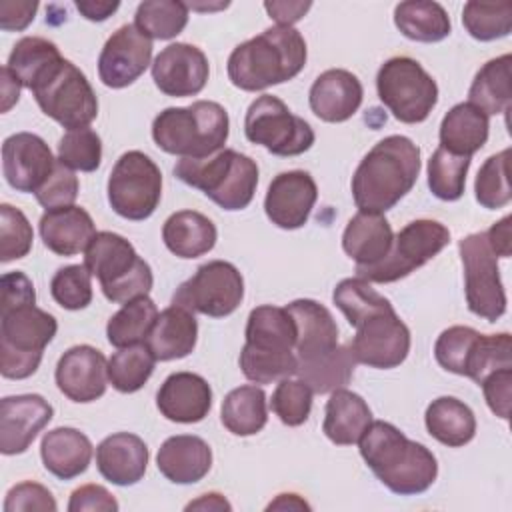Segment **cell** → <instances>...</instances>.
<instances>
[{
    "mask_svg": "<svg viewBox=\"0 0 512 512\" xmlns=\"http://www.w3.org/2000/svg\"><path fill=\"white\" fill-rule=\"evenodd\" d=\"M358 444L368 468L394 494H422L438 476L436 456L390 422H370Z\"/></svg>",
    "mask_w": 512,
    "mask_h": 512,
    "instance_id": "obj_1",
    "label": "cell"
},
{
    "mask_svg": "<svg viewBox=\"0 0 512 512\" xmlns=\"http://www.w3.org/2000/svg\"><path fill=\"white\" fill-rule=\"evenodd\" d=\"M420 148L406 136L392 134L374 144L352 176V198L360 212L384 214L416 184Z\"/></svg>",
    "mask_w": 512,
    "mask_h": 512,
    "instance_id": "obj_2",
    "label": "cell"
},
{
    "mask_svg": "<svg viewBox=\"0 0 512 512\" xmlns=\"http://www.w3.org/2000/svg\"><path fill=\"white\" fill-rule=\"evenodd\" d=\"M306 56V40L296 28L272 26L230 52L228 78L246 92L266 90L298 76Z\"/></svg>",
    "mask_w": 512,
    "mask_h": 512,
    "instance_id": "obj_3",
    "label": "cell"
},
{
    "mask_svg": "<svg viewBox=\"0 0 512 512\" xmlns=\"http://www.w3.org/2000/svg\"><path fill=\"white\" fill-rule=\"evenodd\" d=\"M240 370L254 384H272L296 374V324L286 306H256L248 314Z\"/></svg>",
    "mask_w": 512,
    "mask_h": 512,
    "instance_id": "obj_4",
    "label": "cell"
},
{
    "mask_svg": "<svg viewBox=\"0 0 512 512\" xmlns=\"http://www.w3.org/2000/svg\"><path fill=\"white\" fill-rule=\"evenodd\" d=\"M228 130V112L212 100L166 108L152 122V138L160 150L194 160L220 152L228 140Z\"/></svg>",
    "mask_w": 512,
    "mask_h": 512,
    "instance_id": "obj_5",
    "label": "cell"
},
{
    "mask_svg": "<svg viewBox=\"0 0 512 512\" xmlns=\"http://www.w3.org/2000/svg\"><path fill=\"white\" fill-rule=\"evenodd\" d=\"M174 176L232 212L252 202L258 186V164L246 154L224 148L208 158H180Z\"/></svg>",
    "mask_w": 512,
    "mask_h": 512,
    "instance_id": "obj_6",
    "label": "cell"
},
{
    "mask_svg": "<svg viewBox=\"0 0 512 512\" xmlns=\"http://www.w3.org/2000/svg\"><path fill=\"white\" fill-rule=\"evenodd\" d=\"M84 266L98 278L104 296L116 304L148 296L154 284L150 264L116 232L104 230L94 234L84 250Z\"/></svg>",
    "mask_w": 512,
    "mask_h": 512,
    "instance_id": "obj_7",
    "label": "cell"
},
{
    "mask_svg": "<svg viewBox=\"0 0 512 512\" xmlns=\"http://www.w3.org/2000/svg\"><path fill=\"white\" fill-rule=\"evenodd\" d=\"M58 322L34 304L0 308V372L10 380L32 376L44 348L56 336Z\"/></svg>",
    "mask_w": 512,
    "mask_h": 512,
    "instance_id": "obj_8",
    "label": "cell"
},
{
    "mask_svg": "<svg viewBox=\"0 0 512 512\" xmlns=\"http://www.w3.org/2000/svg\"><path fill=\"white\" fill-rule=\"evenodd\" d=\"M434 356L444 370L480 384L490 372L512 368V338L508 332L480 334L470 326H450L438 336Z\"/></svg>",
    "mask_w": 512,
    "mask_h": 512,
    "instance_id": "obj_9",
    "label": "cell"
},
{
    "mask_svg": "<svg viewBox=\"0 0 512 512\" xmlns=\"http://www.w3.org/2000/svg\"><path fill=\"white\" fill-rule=\"evenodd\" d=\"M32 96L40 110L62 128H88L98 116L96 94L84 72L66 58H60L32 86Z\"/></svg>",
    "mask_w": 512,
    "mask_h": 512,
    "instance_id": "obj_10",
    "label": "cell"
},
{
    "mask_svg": "<svg viewBox=\"0 0 512 512\" xmlns=\"http://www.w3.org/2000/svg\"><path fill=\"white\" fill-rule=\"evenodd\" d=\"M380 102L404 124L424 122L438 102L436 80L408 56L386 60L376 74Z\"/></svg>",
    "mask_w": 512,
    "mask_h": 512,
    "instance_id": "obj_11",
    "label": "cell"
},
{
    "mask_svg": "<svg viewBox=\"0 0 512 512\" xmlns=\"http://www.w3.org/2000/svg\"><path fill=\"white\" fill-rule=\"evenodd\" d=\"M450 242V230L438 220L420 218L408 222L392 240L390 252L372 266H356L358 278L376 284L406 278L440 254Z\"/></svg>",
    "mask_w": 512,
    "mask_h": 512,
    "instance_id": "obj_12",
    "label": "cell"
},
{
    "mask_svg": "<svg viewBox=\"0 0 512 512\" xmlns=\"http://www.w3.org/2000/svg\"><path fill=\"white\" fill-rule=\"evenodd\" d=\"M162 198V174L156 162L140 150L124 152L108 176V202L126 220H146Z\"/></svg>",
    "mask_w": 512,
    "mask_h": 512,
    "instance_id": "obj_13",
    "label": "cell"
},
{
    "mask_svg": "<svg viewBox=\"0 0 512 512\" xmlns=\"http://www.w3.org/2000/svg\"><path fill=\"white\" fill-rule=\"evenodd\" d=\"M244 134L274 156H298L312 148V126L272 94L258 96L246 110Z\"/></svg>",
    "mask_w": 512,
    "mask_h": 512,
    "instance_id": "obj_14",
    "label": "cell"
},
{
    "mask_svg": "<svg viewBox=\"0 0 512 512\" xmlns=\"http://www.w3.org/2000/svg\"><path fill=\"white\" fill-rule=\"evenodd\" d=\"M464 266V290L468 310L488 322L506 312V292L500 280L498 256L488 244L486 232L468 234L458 242Z\"/></svg>",
    "mask_w": 512,
    "mask_h": 512,
    "instance_id": "obj_15",
    "label": "cell"
},
{
    "mask_svg": "<svg viewBox=\"0 0 512 512\" xmlns=\"http://www.w3.org/2000/svg\"><path fill=\"white\" fill-rule=\"evenodd\" d=\"M242 298L244 280L238 268L226 260H210L176 288L172 304L210 318H224L240 306Z\"/></svg>",
    "mask_w": 512,
    "mask_h": 512,
    "instance_id": "obj_16",
    "label": "cell"
},
{
    "mask_svg": "<svg viewBox=\"0 0 512 512\" xmlns=\"http://www.w3.org/2000/svg\"><path fill=\"white\" fill-rule=\"evenodd\" d=\"M350 352L356 364L390 370L400 366L410 352V330L396 314L394 306L376 312L356 326Z\"/></svg>",
    "mask_w": 512,
    "mask_h": 512,
    "instance_id": "obj_17",
    "label": "cell"
},
{
    "mask_svg": "<svg viewBox=\"0 0 512 512\" xmlns=\"http://www.w3.org/2000/svg\"><path fill=\"white\" fill-rule=\"evenodd\" d=\"M152 58V40L134 24H124L106 40L98 56V76L108 88H126L136 82Z\"/></svg>",
    "mask_w": 512,
    "mask_h": 512,
    "instance_id": "obj_18",
    "label": "cell"
},
{
    "mask_svg": "<svg viewBox=\"0 0 512 512\" xmlns=\"http://www.w3.org/2000/svg\"><path fill=\"white\" fill-rule=\"evenodd\" d=\"M210 66L206 54L186 42L168 44L152 62V80L156 88L174 98L196 96L208 82Z\"/></svg>",
    "mask_w": 512,
    "mask_h": 512,
    "instance_id": "obj_19",
    "label": "cell"
},
{
    "mask_svg": "<svg viewBox=\"0 0 512 512\" xmlns=\"http://www.w3.org/2000/svg\"><path fill=\"white\" fill-rule=\"evenodd\" d=\"M56 160L48 144L32 132H16L2 144V172L18 192H36L52 174Z\"/></svg>",
    "mask_w": 512,
    "mask_h": 512,
    "instance_id": "obj_20",
    "label": "cell"
},
{
    "mask_svg": "<svg viewBox=\"0 0 512 512\" xmlns=\"http://www.w3.org/2000/svg\"><path fill=\"white\" fill-rule=\"evenodd\" d=\"M54 416V408L40 394H16L0 400V452L22 454L30 448Z\"/></svg>",
    "mask_w": 512,
    "mask_h": 512,
    "instance_id": "obj_21",
    "label": "cell"
},
{
    "mask_svg": "<svg viewBox=\"0 0 512 512\" xmlns=\"http://www.w3.org/2000/svg\"><path fill=\"white\" fill-rule=\"evenodd\" d=\"M318 188L314 178L304 170L280 172L272 178L266 198L264 212L272 224L284 230L302 228L316 204Z\"/></svg>",
    "mask_w": 512,
    "mask_h": 512,
    "instance_id": "obj_22",
    "label": "cell"
},
{
    "mask_svg": "<svg viewBox=\"0 0 512 512\" xmlns=\"http://www.w3.org/2000/svg\"><path fill=\"white\" fill-rule=\"evenodd\" d=\"M56 386L72 402H94L108 386V362L88 344L68 348L56 364Z\"/></svg>",
    "mask_w": 512,
    "mask_h": 512,
    "instance_id": "obj_23",
    "label": "cell"
},
{
    "mask_svg": "<svg viewBox=\"0 0 512 512\" xmlns=\"http://www.w3.org/2000/svg\"><path fill=\"white\" fill-rule=\"evenodd\" d=\"M160 414L172 422L194 424L208 416L212 408L210 384L194 372L170 374L156 394Z\"/></svg>",
    "mask_w": 512,
    "mask_h": 512,
    "instance_id": "obj_24",
    "label": "cell"
},
{
    "mask_svg": "<svg viewBox=\"0 0 512 512\" xmlns=\"http://www.w3.org/2000/svg\"><path fill=\"white\" fill-rule=\"evenodd\" d=\"M364 88L360 80L344 70L330 68L322 72L308 92L310 110L324 122H344L352 118L362 104Z\"/></svg>",
    "mask_w": 512,
    "mask_h": 512,
    "instance_id": "obj_25",
    "label": "cell"
},
{
    "mask_svg": "<svg viewBox=\"0 0 512 512\" xmlns=\"http://www.w3.org/2000/svg\"><path fill=\"white\" fill-rule=\"evenodd\" d=\"M148 446L130 432L106 436L96 448V466L102 478L116 486H132L140 482L148 466Z\"/></svg>",
    "mask_w": 512,
    "mask_h": 512,
    "instance_id": "obj_26",
    "label": "cell"
},
{
    "mask_svg": "<svg viewBox=\"0 0 512 512\" xmlns=\"http://www.w3.org/2000/svg\"><path fill=\"white\" fill-rule=\"evenodd\" d=\"M156 466L174 484H194L210 472L212 450L200 436L176 434L158 448Z\"/></svg>",
    "mask_w": 512,
    "mask_h": 512,
    "instance_id": "obj_27",
    "label": "cell"
},
{
    "mask_svg": "<svg viewBox=\"0 0 512 512\" xmlns=\"http://www.w3.org/2000/svg\"><path fill=\"white\" fill-rule=\"evenodd\" d=\"M44 246L58 256H74L88 248L96 234L92 216L80 206L46 210L38 222Z\"/></svg>",
    "mask_w": 512,
    "mask_h": 512,
    "instance_id": "obj_28",
    "label": "cell"
},
{
    "mask_svg": "<svg viewBox=\"0 0 512 512\" xmlns=\"http://www.w3.org/2000/svg\"><path fill=\"white\" fill-rule=\"evenodd\" d=\"M296 324V358L306 360L332 350L338 344V326L326 306L310 298L286 304Z\"/></svg>",
    "mask_w": 512,
    "mask_h": 512,
    "instance_id": "obj_29",
    "label": "cell"
},
{
    "mask_svg": "<svg viewBox=\"0 0 512 512\" xmlns=\"http://www.w3.org/2000/svg\"><path fill=\"white\" fill-rule=\"evenodd\" d=\"M196 340L198 322L194 314L184 306L172 304L158 314L144 344L156 360L168 362L188 356L194 350Z\"/></svg>",
    "mask_w": 512,
    "mask_h": 512,
    "instance_id": "obj_30",
    "label": "cell"
},
{
    "mask_svg": "<svg viewBox=\"0 0 512 512\" xmlns=\"http://www.w3.org/2000/svg\"><path fill=\"white\" fill-rule=\"evenodd\" d=\"M40 456L50 474L60 480H72L90 466L92 442L76 428L58 426L42 436Z\"/></svg>",
    "mask_w": 512,
    "mask_h": 512,
    "instance_id": "obj_31",
    "label": "cell"
},
{
    "mask_svg": "<svg viewBox=\"0 0 512 512\" xmlns=\"http://www.w3.org/2000/svg\"><path fill=\"white\" fill-rule=\"evenodd\" d=\"M392 240V226L384 214L358 212L344 228L342 248L356 266H372L390 252Z\"/></svg>",
    "mask_w": 512,
    "mask_h": 512,
    "instance_id": "obj_32",
    "label": "cell"
},
{
    "mask_svg": "<svg viewBox=\"0 0 512 512\" xmlns=\"http://www.w3.org/2000/svg\"><path fill=\"white\" fill-rule=\"evenodd\" d=\"M372 422V412L362 396L346 388L330 392L326 402L322 432L338 446L358 444Z\"/></svg>",
    "mask_w": 512,
    "mask_h": 512,
    "instance_id": "obj_33",
    "label": "cell"
},
{
    "mask_svg": "<svg viewBox=\"0 0 512 512\" xmlns=\"http://www.w3.org/2000/svg\"><path fill=\"white\" fill-rule=\"evenodd\" d=\"M488 130V116L470 102H460L452 106L440 122V148L456 156L472 158V154L486 144Z\"/></svg>",
    "mask_w": 512,
    "mask_h": 512,
    "instance_id": "obj_34",
    "label": "cell"
},
{
    "mask_svg": "<svg viewBox=\"0 0 512 512\" xmlns=\"http://www.w3.org/2000/svg\"><path fill=\"white\" fill-rule=\"evenodd\" d=\"M216 238L214 222L196 210L174 212L162 226V240L178 258H198L210 252L216 246Z\"/></svg>",
    "mask_w": 512,
    "mask_h": 512,
    "instance_id": "obj_35",
    "label": "cell"
},
{
    "mask_svg": "<svg viewBox=\"0 0 512 512\" xmlns=\"http://www.w3.org/2000/svg\"><path fill=\"white\" fill-rule=\"evenodd\" d=\"M428 434L444 446L460 448L476 434V416L462 400L440 396L432 400L424 414Z\"/></svg>",
    "mask_w": 512,
    "mask_h": 512,
    "instance_id": "obj_36",
    "label": "cell"
},
{
    "mask_svg": "<svg viewBox=\"0 0 512 512\" xmlns=\"http://www.w3.org/2000/svg\"><path fill=\"white\" fill-rule=\"evenodd\" d=\"M512 70V56L502 54L498 58L488 60L474 76L470 90H468V102L476 108H480L486 116L492 114H506L512 106V86H510V74Z\"/></svg>",
    "mask_w": 512,
    "mask_h": 512,
    "instance_id": "obj_37",
    "label": "cell"
},
{
    "mask_svg": "<svg viewBox=\"0 0 512 512\" xmlns=\"http://www.w3.org/2000/svg\"><path fill=\"white\" fill-rule=\"evenodd\" d=\"M356 360L350 352V346L336 344L332 350L298 360L296 376L308 384V388L316 394H330L338 388H344L354 374Z\"/></svg>",
    "mask_w": 512,
    "mask_h": 512,
    "instance_id": "obj_38",
    "label": "cell"
},
{
    "mask_svg": "<svg viewBox=\"0 0 512 512\" xmlns=\"http://www.w3.org/2000/svg\"><path fill=\"white\" fill-rule=\"evenodd\" d=\"M396 28L414 42H440L450 30V16L442 4L430 0H408L394 8Z\"/></svg>",
    "mask_w": 512,
    "mask_h": 512,
    "instance_id": "obj_39",
    "label": "cell"
},
{
    "mask_svg": "<svg viewBox=\"0 0 512 512\" xmlns=\"http://www.w3.org/2000/svg\"><path fill=\"white\" fill-rule=\"evenodd\" d=\"M220 420L234 436L258 434L268 422L264 390L254 384L230 390L222 400Z\"/></svg>",
    "mask_w": 512,
    "mask_h": 512,
    "instance_id": "obj_40",
    "label": "cell"
},
{
    "mask_svg": "<svg viewBox=\"0 0 512 512\" xmlns=\"http://www.w3.org/2000/svg\"><path fill=\"white\" fill-rule=\"evenodd\" d=\"M156 318L158 308L152 298L138 296L134 300H128L106 324L108 342L116 348L142 344L146 342Z\"/></svg>",
    "mask_w": 512,
    "mask_h": 512,
    "instance_id": "obj_41",
    "label": "cell"
},
{
    "mask_svg": "<svg viewBox=\"0 0 512 512\" xmlns=\"http://www.w3.org/2000/svg\"><path fill=\"white\" fill-rule=\"evenodd\" d=\"M62 58L58 46L40 36H24L20 38L6 62V68L14 74V78L28 90Z\"/></svg>",
    "mask_w": 512,
    "mask_h": 512,
    "instance_id": "obj_42",
    "label": "cell"
},
{
    "mask_svg": "<svg viewBox=\"0 0 512 512\" xmlns=\"http://www.w3.org/2000/svg\"><path fill=\"white\" fill-rule=\"evenodd\" d=\"M188 24V6L178 0H144L134 14V26L150 40L176 38Z\"/></svg>",
    "mask_w": 512,
    "mask_h": 512,
    "instance_id": "obj_43",
    "label": "cell"
},
{
    "mask_svg": "<svg viewBox=\"0 0 512 512\" xmlns=\"http://www.w3.org/2000/svg\"><path fill=\"white\" fill-rule=\"evenodd\" d=\"M156 358L146 344L118 348L108 360V382L122 394L138 392L154 372Z\"/></svg>",
    "mask_w": 512,
    "mask_h": 512,
    "instance_id": "obj_44",
    "label": "cell"
},
{
    "mask_svg": "<svg viewBox=\"0 0 512 512\" xmlns=\"http://www.w3.org/2000/svg\"><path fill=\"white\" fill-rule=\"evenodd\" d=\"M334 304L342 310L350 326H356L364 318L392 308L390 300L376 292L364 278H344L332 292Z\"/></svg>",
    "mask_w": 512,
    "mask_h": 512,
    "instance_id": "obj_45",
    "label": "cell"
},
{
    "mask_svg": "<svg viewBox=\"0 0 512 512\" xmlns=\"http://www.w3.org/2000/svg\"><path fill=\"white\" fill-rule=\"evenodd\" d=\"M472 158L456 156L446 152L444 148H436L428 160V188L430 192L444 200L454 202L460 200L466 186V174Z\"/></svg>",
    "mask_w": 512,
    "mask_h": 512,
    "instance_id": "obj_46",
    "label": "cell"
},
{
    "mask_svg": "<svg viewBox=\"0 0 512 512\" xmlns=\"http://www.w3.org/2000/svg\"><path fill=\"white\" fill-rule=\"evenodd\" d=\"M462 24L480 42L504 38L512 30V2H466Z\"/></svg>",
    "mask_w": 512,
    "mask_h": 512,
    "instance_id": "obj_47",
    "label": "cell"
},
{
    "mask_svg": "<svg viewBox=\"0 0 512 512\" xmlns=\"http://www.w3.org/2000/svg\"><path fill=\"white\" fill-rule=\"evenodd\" d=\"M508 162H510V148H504L498 154H492L484 160L476 174L474 194L480 206L488 210H498L510 204L512 188L508 178Z\"/></svg>",
    "mask_w": 512,
    "mask_h": 512,
    "instance_id": "obj_48",
    "label": "cell"
},
{
    "mask_svg": "<svg viewBox=\"0 0 512 512\" xmlns=\"http://www.w3.org/2000/svg\"><path fill=\"white\" fill-rule=\"evenodd\" d=\"M58 160L70 170L94 172L102 162V140L92 128L68 130L58 142Z\"/></svg>",
    "mask_w": 512,
    "mask_h": 512,
    "instance_id": "obj_49",
    "label": "cell"
},
{
    "mask_svg": "<svg viewBox=\"0 0 512 512\" xmlns=\"http://www.w3.org/2000/svg\"><path fill=\"white\" fill-rule=\"evenodd\" d=\"M54 302L66 310H82L92 302V274L84 264L60 268L50 282Z\"/></svg>",
    "mask_w": 512,
    "mask_h": 512,
    "instance_id": "obj_50",
    "label": "cell"
},
{
    "mask_svg": "<svg viewBox=\"0 0 512 512\" xmlns=\"http://www.w3.org/2000/svg\"><path fill=\"white\" fill-rule=\"evenodd\" d=\"M34 232L22 210L2 204L0 206V262H12L28 256L32 250Z\"/></svg>",
    "mask_w": 512,
    "mask_h": 512,
    "instance_id": "obj_51",
    "label": "cell"
},
{
    "mask_svg": "<svg viewBox=\"0 0 512 512\" xmlns=\"http://www.w3.org/2000/svg\"><path fill=\"white\" fill-rule=\"evenodd\" d=\"M312 390L300 378L290 380L284 378L278 382L276 390L272 392V412L280 418L286 426H300L308 420L312 410Z\"/></svg>",
    "mask_w": 512,
    "mask_h": 512,
    "instance_id": "obj_52",
    "label": "cell"
},
{
    "mask_svg": "<svg viewBox=\"0 0 512 512\" xmlns=\"http://www.w3.org/2000/svg\"><path fill=\"white\" fill-rule=\"evenodd\" d=\"M34 196H36L38 204L46 210L72 206L78 198V178L74 176V170L64 166L60 160H56L52 174L34 192Z\"/></svg>",
    "mask_w": 512,
    "mask_h": 512,
    "instance_id": "obj_53",
    "label": "cell"
},
{
    "mask_svg": "<svg viewBox=\"0 0 512 512\" xmlns=\"http://www.w3.org/2000/svg\"><path fill=\"white\" fill-rule=\"evenodd\" d=\"M56 508L52 492L38 482H20L12 486L4 500V512H56Z\"/></svg>",
    "mask_w": 512,
    "mask_h": 512,
    "instance_id": "obj_54",
    "label": "cell"
},
{
    "mask_svg": "<svg viewBox=\"0 0 512 512\" xmlns=\"http://www.w3.org/2000/svg\"><path fill=\"white\" fill-rule=\"evenodd\" d=\"M478 386H482L488 408L502 420H508L512 398V368L490 372Z\"/></svg>",
    "mask_w": 512,
    "mask_h": 512,
    "instance_id": "obj_55",
    "label": "cell"
},
{
    "mask_svg": "<svg viewBox=\"0 0 512 512\" xmlns=\"http://www.w3.org/2000/svg\"><path fill=\"white\" fill-rule=\"evenodd\" d=\"M116 498L100 484H84L70 494L68 512H116Z\"/></svg>",
    "mask_w": 512,
    "mask_h": 512,
    "instance_id": "obj_56",
    "label": "cell"
},
{
    "mask_svg": "<svg viewBox=\"0 0 512 512\" xmlns=\"http://www.w3.org/2000/svg\"><path fill=\"white\" fill-rule=\"evenodd\" d=\"M36 10V0H4L0 2V28L4 32H20L34 20Z\"/></svg>",
    "mask_w": 512,
    "mask_h": 512,
    "instance_id": "obj_57",
    "label": "cell"
},
{
    "mask_svg": "<svg viewBox=\"0 0 512 512\" xmlns=\"http://www.w3.org/2000/svg\"><path fill=\"white\" fill-rule=\"evenodd\" d=\"M264 8L270 14V18L278 22V26H292L304 18V14L312 8V2L272 0V2H264Z\"/></svg>",
    "mask_w": 512,
    "mask_h": 512,
    "instance_id": "obj_58",
    "label": "cell"
},
{
    "mask_svg": "<svg viewBox=\"0 0 512 512\" xmlns=\"http://www.w3.org/2000/svg\"><path fill=\"white\" fill-rule=\"evenodd\" d=\"M512 216H504L500 222L492 224L490 230H486V238L490 248L496 256L508 258L512 254Z\"/></svg>",
    "mask_w": 512,
    "mask_h": 512,
    "instance_id": "obj_59",
    "label": "cell"
},
{
    "mask_svg": "<svg viewBox=\"0 0 512 512\" xmlns=\"http://www.w3.org/2000/svg\"><path fill=\"white\" fill-rule=\"evenodd\" d=\"M120 8V2H108V0H78L76 2V10L92 22H102L108 16H112L116 10Z\"/></svg>",
    "mask_w": 512,
    "mask_h": 512,
    "instance_id": "obj_60",
    "label": "cell"
},
{
    "mask_svg": "<svg viewBox=\"0 0 512 512\" xmlns=\"http://www.w3.org/2000/svg\"><path fill=\"white\" fill-rule=\"evenodd\" d=\"M0 76H2V112H8L18 102L22 84L14 78V74L6 66H2Z\"/></svg>",
    "mask_w": 512,
    "mask_h": 512,
    "instance_id": "obj_61",
    "label": "cell"
},
{
    "mask_svg": "<svg viewBox=\"0 0 512 512\" xmlns=\"http://www.w3.org/2000/svg\"><path fill=\"white\" fill-rule=\"evenodd\" d=\"M186 510H232V506L222 494L208 492V494H202L200 498L188 502Z\"/></svg>",
    "mask_w": 512,
    "mask_h": 512,
    "instance_id": "obj_62",
    "label": "cell"
},
{
    "mask_svg": "<svg viewBox=\"0 0 512 512\" xmlns=\"http://www.w3.org/2000/svg\"><path fill=\"white\" fill-rule=\"evenodd\" d=\"M310 510V506L298 496V494H278L276 500H272L266 510Z\"/></svg>",
    "mask_w": 512,
    "mask_h": 512,
    "instance_id": "obj_63",
    "label": "cell"
},
{
    "mask_svg": "<svg viewBox=\"0 0 512 512\" xmlns=\"http://www.w3.org/2000/svg\"><path fill=\"white\" fill-rule=\"evenodd\" d=\"M188 8L192 10H220V8H226L228 2H218V4H192V2H184Z\"/></svg>",
    "mask_w": 512,
    "mask_h": 512,
    "instance_id": "obj_64",
    "label": "cell"
}]
</instances>
